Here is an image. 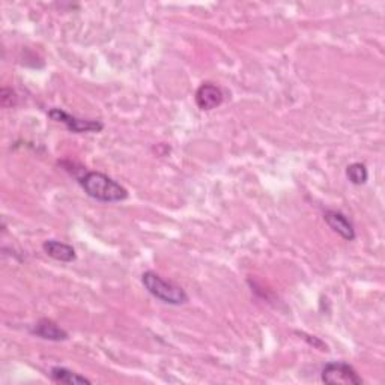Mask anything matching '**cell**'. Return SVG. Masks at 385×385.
<instances>
[{"label": "cell", "mask_w": 385, "mask_h": 385, "mask_svg": "<svg viewBox=\"0 0 385 385\" xmlns=\"http://www.w3.org/2000/svg\"><path fill=\"white\" fill-rule=\"evenodd\" d=\"M0 99H2V106L5 108L17 104V95H16L14 91L9 89V88H4L2 89V96H0Z\"/></svg>", "instance_id": "11"}, {"label": "cell", "mask_w": 385, "mask_h": 385, "mask_svg": "<svg viewBox=\"0 0 385 385\" xmlns=\"http://www.w3.org/2000/svg\"><path fill=\"white\" fill-rule=\"evenodd\" d=\"M48 118L52 119V121H55V122L64 123L68 131L76 133V134L99 133V131H103V128H104V123L103 122L94 121V119H82V118H77V116H72V115L67 113L65 110L57 108V107H55L52 110H48Z\"/></svg>", "instance_id": "4"}, {"label": "cell", "mask_w": 385, "mask_h": 385, "mask_svg": "<svg viewBox=\"0 0 385 385\" xmlns=\"http://www.w3.org/2000/svg\"><path fill=\"white\" fill-rule=\"evenodd\" d=\"M320 379L330 385H362L364 382L358 372L345 362L327 363L320 372Z\"/></svg>", "instance_id": "3"}, {"label": "cell", "mask_w": 385, "mask_h": 385, "mask_svg": "<svg viewBox=\"0 0 385 385\" xmlns=\"http://www.w3.org/2000/svg\"><path fill=\"white\" fill-rule=\"evenodd\" d=\"M79 184L86 194L98 202L115 203L125 201L128 197L125 187H122L119 182L101 172H86L82 178H79Z\"/></svg>", "instance_id": "1"}, {"label": "cell", "mask_w": 385, "mask_h": 385, "mask_svg": "<svg viewBox=\"0 0 385 385\" xmlns=\"http://www.w3.org/2000/svg\"><path fill=\"white\" fill-rule=\"evenodd\" d=\"M324 220L328 225V228L336 232L337 235H340V237L346 241H354L357 233H355V228L352 225V221L347 218L343 213H340V211H336V209H328L324 213Z\"/></svg>", "instance_id": "5"}, {"label": "cell", "mask_w": 385, "mask_h": 385, "mask_svg": "<svg viewBox=\"0 0 385 385\" xmlns=\"http://www.w3.org/2000/svg\"><path fill=\"white\" fill-rule=\"evenodd\" d=\"M43 250L45 252V255L48 257H52L55 260H59V262L69 264V262H74V260L77 259L76 250H74L72 245L65 244V242H60V241H56V240H47V241H44Z\"/></svg>", "instance_id": "8"}, {"label": "cell", "mask_w": 385, "mask_h": 385, "mask_svg": "<svg viewBox=\"0 0 385 385\" xmlns=\"http://www.w3.org/2000/svg\"><path fill=\"white\" fill-rule=\"evenodd\" d=\"M145 289L161 303L169 306H182L189 303V295L177 283L164 280L155 271H145L142 274Z\"/></svg>", "instance_id": "2"}, {"label": "cell", "mask_w": 385, "mask_h": 385, "mask_svg": "<svg viewBox=\"0 0 385 385\" xmlns=\"http://www.w3.org/2000/svg\"><path fill=\"white\" fill-rule=\"evenodd\" d=\"M50 378L56 384H67V385H79V384H92L91 379L86 376H82L80 374H76L67 367L56 366L50 370Z\"/></svg>", "instance_id": "9"}, {"label": "cell", "mask_w": 385, "mask_h": 385, "mask_svg": "<svg viewBox=\"0 0 385 385\" xmlns=\"http://www.w3.org/2000/svg\"><path fill=\"white\" fill-rule=\"evenodd\" d=\"M30 333L35 334L36 337H41L50 342H65L69 339V334L67 330L57 325L55 320L47 319V318H43L36 322L33 328L30 330Z\"/></svg>", "instance_id": "7"}, {"label": "cell", "mask_w": 385, "mask_h": 385, "mask_svg": "<svg viewBox=\"0 0 385 385\" xmlns=\"http://www.w3.org/2000/svg\"><path fill=\"white\" fill-rule=\"evenodd\" d=\"M346 177L354 185H363L369 179V172L363 163H352L346 169Z\"/></svg>", "instance_id": "10"}, {"label": "cell", "mask_w": 385, "mask_h": 385, "mask_svg": "<svg viewBox=\"0 0 385 385\" xmlns=\"http://www.w3.org/2000/svg\"><path fill=\"white\" fill-rule=\"evenodd\" d=\"M194 99L199 108L208 111L221 106L223 99H225V95H223L221 89L214 83H202L196 91Z\"/></svg>", "instance_id": "6"}]
</instances>
